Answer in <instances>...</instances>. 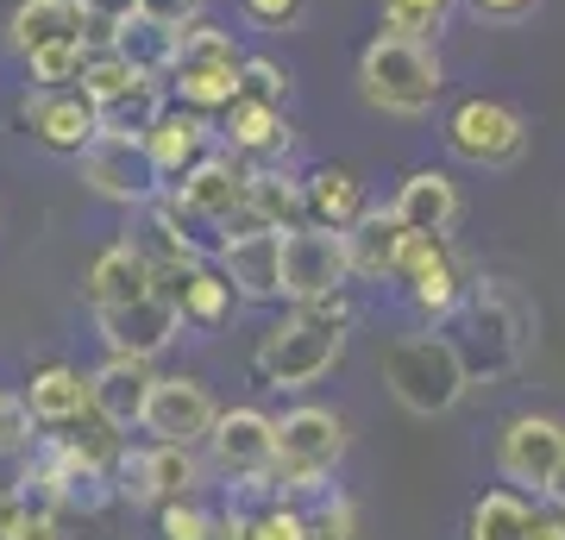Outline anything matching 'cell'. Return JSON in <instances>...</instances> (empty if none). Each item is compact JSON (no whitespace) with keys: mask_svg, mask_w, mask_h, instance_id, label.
<instances>
[{"mask_svg":"<svg viewBox=\"0 0 565 540\" xmlns=\"http://www.w3.org/2000/svg\"><path fill=\"white\" fill-rule=\"evenodd\" d=\"M452 320H459V340L452 346L465 352L471 383L509 378V371L527 359V346H534V308H527V296L509 277H478L465 289Z\"/></svg>","mask_w":565,"mask_h":540,"instance_id":"1","label":"cell"},{"mask_svg":"<svg viewBox=\"0 0 565 540\" xmlns=\"http://www.w3.org/2000/svg\"><path fill=\"white\" fill-rule=\"evenodd\" d=\"M359 95L377 107V114H396V120H422L434 114L446 95V63L434 44H415V39H377L359 51Z\"/></svg>","mask_w":565,"mask_h":540,"instance_id":"2","label":"cell"},{"mask_svg":"<svg viewBox=\"0 0 565 540\" xmlns=\"http://www.w3.org/2000/svg\"><path fill=\"white\" fill-rule=\"evenodd\" d=\"M384 383L408 415L434 421L465 402L471 371H465V352L452 346V333H408V340H396L384 352Z\"/></svg>","mask_w":565,"mask_h":540,"instance_id":"3","label":"cell"},{"mask_svg":"<svg viewBox=\"0 0 565 540\" xmlns=\"http://www.w3.org/2000/svg\"><path fill=\"white\" fill-rule=\"evenodd\" d=\"M345 459V415L340 409H321V402H302L277 421V497H308V490H327L333 465Z\"/></svg>","mask_w":565,"mask_h":540,"instance_id":"4","label":"cell"},{"mask_svg":"<svg viewBox=\"0 0 565 540\" xmlns=\"http://www.w3.org/2000/svg\"><path fill=\"white\" fill-rule=\"evenodd\" d=\"M345 352V327L333 320H315V315H282L270 333L258 340L252 352V371H258L270 390H308V383H321Z\"/></svg>","mask_w":565,"mask_h":540,"instance_id":"5","label":"cell"},{"mask_svg":"<svg viewBox=\"0 0 565 540\" xmlns=\"http://www.w3.org/2000/svg\"><path fill=\"white\" fill-rule=\"evenodd\" d=\"M25 502H51V509H102L114 502V472H107L82 441H32V459H25Z\"/></svg>","mask_w":565,"mask_h":540,"instance_id":"6","label":"cell"},{"mask_svg":"<svg viewBox=\"0 0 565 540\" xmlns=\"http://www.w3.org/2000/svg\"><path fill=\"white\" fill-rule=\"evenodd\" d=\"M446 151L471 170H509V163H522L527 151V120L522 107H509V100H490V95H465L440 126Z\"/></svg>","mask_w":565,"mask_h":540,"instance_id":"7","label":"cell"},{"mask_svg":"<svg viewBox=\"0 0 565 540\" xmlns=\"http://www.w3.org/2000/svg\"><path fill=\"white\" fill-rule=\"evenodd\" d=\"M207 465L221 472V478H233L239 490H277V421L264 415V409H252V402H239V409H221L214 415V434H207Z\"/></svg>","mask_w":565,"mask_h":540,"instance_id":"8","label":"cell"},{"mask_svg":"<svg viewBox=\"0 0 565 540\" xmlns=\"http://www.w3.org/2000/svg\"><path fill=\"white\" fill-rule=\"evenodd\" d=\"M202 478L207 472L195 459V446H170V441H151L139 453L114 459V497H126L132 509H163L177 497H195Z\"/></svg>","mask_w":565,"mask_h":540,"instance_id":"9","label":"cell"},{"mask_svg":"<svg viewBox=\"0 0 565 540\" xmlns=\"http://www.w3.org/2000/svg\"><path fill=\"white\" fill-rule=\"evenodd\" d=\"M352 283V258H345V233L321 221H296L282 226V296L308 301L327 296V289H345Z\"/></svg>","mask_w":565,"mask_h":540,"instance_id":"10","label":"cell"},{"mask_svg":"<svg viewBox=\"0 0 565 540\" xmlns=\"http://www.w3.org/2000/svg\"><path fill=\"white\" fill-rule=\"evenodd\" d=\"M76 170L95 195L120 201V208H145V201L163 189V177L151 170V158H145V145L126 139V133H95V139L76 151Z\"/></svg>","mask_w":565,"mask_h":540,"instance_id":"11","label":"cell"},{"mask_svg":"<svg viewBox=\"0 0 565 540\" xmlns=\"http://www.w3.org/2000/svg\"><path fill=\"white\" fill-rule=\"evenodd\" d=\"M214 415H221V402L207 390L202 378H189V371H170V378L151 383V396H145V434L151 441H170V446H202L214 434Z\"/></svg>","mask_w":565,"mask_h":540,"instance_id":"12","label":"cell"},{"mask_svg":"<svg viewBox=\"0 0 565 540\" xmlns=\"http://www.w3.org/2000/svg\"><path fill=\"white\" fill-rule=\"evenodd\" d=\"M559 459H565V421L559 415L503 421V434H497V472H503L509 490H534L541 497L546 478L559 472Z\"/></svg>","mask_w":565,"mask_h":540,"instance_id":"13","label":"cell"},{"mask_svg":"<svg viewBox=\"0 0 565 540\" xmlns=\"http://www.w3.org/2000/svg\"><path fill=\"white\" fill-rule=\"evenodd\" d=\"M95 333H102L107 352L120 359H158L163 346H177L182 333V308L170 296H132V301H114V308H95Z\"/></svg>","mask_w":565,"mask_h":540,"instance_id":"14","label":"cell"},{"mask_svg":"<svg viewBox=\"0 0 565 540\" xmlns=\"http://www.w3.org/2000/svg\"><path fill=\"white\" fill-rule=\"evenodd\" d=\"M245 195H252V170L239 163V151H202L177 177V201L195 221L214 226V233H221V221H233L245 208Z\"/></svg>","mask_w":565,"mask_h":540,"instance_id":"15","label":"cell"},{"mask_svg":"<svg viewBox=\"0 0 565 540\" xmlns=\"http://www.w3.org/2000/svg\"><path fill=\"white\" fill-rule=\"evenodd\" d=\"M20 126L39 145L76 158L82 145L102 133V107L82 95V88H32V95H20Z\"/></svg>","mask_w":565,"mask_h":540,"instance_id":"16","label":"cell"},{"mask_svg":"<svg viewBox=\"0 0 565 540\" xmlns=\"http://www.w3.org/2000/svg\"><path fill=\"white\" fill-rule=\"evenodd\" d=\"M221 271L239 301H282V233H239L221 240Z\"/></svg>","mask_w":565,"mask_h":540,"instance_id":"17","label":"cell"},{"mask_svg":"<svg viewBox=\"0 0 565 540\" xmlns=\"http://www.w3.org/2000/svg\"><path fill=\"white\" fill-rule=\"evenodd\" d=\"M390 214H396L408 233H452L459 214H465V195L446 170H408V177L396 182V195H390Z\"/></svg>","mask_w":565,"mask_h":540,"instance_id":"18","label":"cell"},{"mask_svg":"<svg viewBox=\"0 0 565 540\" xmlns=\"http://www.w3.org/2000/svg\"><path fill=\"white\" fill-rule=\"evenodd\" d=\"M151 383H158L151 359H120V352H107L102 371H88V390H95V415H102L107 427L132 434V427L145 421V396H151Z\"/></svg>","mask_w":565,"mask_h":540,"instance_id":"19","label":"cell"},{"mask_svg":"<svg viewBox=\"0 0 565 540\" xmlns=\"http://www.w3.org/2000/svg\"><path fill=\"white\" fill-rule=\"evenodd\" d=\"M70 39H95V25L82 13V0H20L7 20V44L32 57L44 44H70Z\"/></svg>","mask_w":565,"mask_h":540,"instance_id":"20","label":"cell"},{"mask_svg":"<svg viewBox=\"0 0 565 540\" xmlns=\"http://www.w3.org/2000/svg\"><path fill=\"white\" fill-rule=\"evenodd\" d=\"M207 139H214V133H207V120L195 114V107H182V100H177V107H163L158 120L139 133L145 158H151V170H158V177H182V170L207 151Z\"/></svg>","mask_w":565,"mask_h":540,"instance_id":"21","label":"cell"},{"mask_svg":"<svg viewBox=\"0 0 565 540\" xmlns=\"http://www.w3.org/2000/svg\"><path fill=\"white\" fill-rule=\"evenodd\" d=\"M88 301L95 308H114V301H132V296H151V258H145L139 240H114L95 252L88 277H82Z\"/></svg>","mask_w":565,"mask_h":540,"instance_id":"22","label":"cell"},{"mask_svg":"<svg viewBox=\"0 0 565 540\" xmlns=\"http://www.w3.org/2000/svg\"><path fill=\"white\" fill-rule=\"evenodd\" d=\"M302 208H308V221H321V226H352L371 208V195H364V182L359 170H345V163H321V170H308L302 177Z\"/></svg>","mask_w":565,"mask_h":540,"instance_id":"23","label":"cell"},{"mask_svg":"<svg viewBox=\"0 0 565 540\" xmlns=\"http://www.w3.org/2000/svg\"><path fill=\"white\" fill-rule=\"evenodd\" d=\"M226 151L239 158H270V151H289V120H282L277 100H258V95H239L226 107Z\"/></svg>","mask_w":565,"mask_h":540,"instance_id":"24","label":"cell"},{"mask_svg":"<svg viewBox=\"0 0 565 540\" xmlns=\"http://www.w3.org/2000/svg\"><path fill=\"white\" fill-rule=\"evenodd\" d=\"M408 226L390 214V201L377 208H364L359 221L345 226V258H352V277H390V264H396V245H403Z\"/></svg>","mask_w":565,"mask_h":540,"instance_id":"25","label":"cell"},{"mask_svg":"<svg viewBox=\"0 0 565 540\" xmlns=\"http://www.w3.org/2000/svg\"><path fill=\"white\" fill-rule=\"evenodd\" d=\"M25 402H32V415L51 421V427L95 415V390H88V371H76V364H39V371H32V390H25Z\"/></svg>","mask_w":565,"mask_h":540,"instance_id":"26","label":"cell"},{"mask_svg":"<svg viewBox=\"0 0 565 540\" xmlns=\"http://www.w3.org/2000/svg\"><path fill=\"white\" fill-rule=\"evenodd\" d=\"M163 88H170L182 107H195V114H226V107L245 95L239 63H214V70H170Z\"/></svg>","mask_w":565,"mask_h":540,"instance_id":"27","label":"cell"},{"mask_svg":"<svg viewBox=\"0 0 565 540\" xmlns=\"http://www.w3.org/2000/svg\"><path fill=\"white\" fill-rule=\"evenodd\" d=\"M527 497L522 490H484V497L465 509V540H522L527 534Z\"/></svg>","mask_w":565,"mask_h":540,"instance_id":"28","label":"cell"},{"mask_svg":"<svg viewBox=\"0 0 565 540\" xmlns=\"http://www.w3.org/2000/svg\"><path fill=\"white\" fill-rule=\"evenodd\" d=\"M107 44H114V51H120L139 76H170V63H177V32H170V25H158V20H145V13L132 25H120Z\"/></svg>","mask_w":565,"mask_h":540,"instance_id":"29","label":"cell"},{"mask_svg":"<svg viewBox=\"0 0 565 540\" xmlns=\"http://www.w3.org/2000/svg\"><path fill=\"white\" fill-rule=\"evenodd\" d=\"M233 283H226V271H207V264H195V277L182 283V296H177V308H182V327H221L226 315H233Z\"/></svg>","mask_w":565,"mask_h":540,"instance_id":"30","label":"cell"},{"mask_svg":"<svg viewBox=\"0 0 565 540\" xmlns=\"http://www.w3.org/2000/svg\"><path fill=\"white\" fill-rule=\"evenodd\" d=\"M158 114H163V76H145V82H132L120 100H107V107H102V133H126V139H139Z\"/></svg>","mask_w":565,"mask_h":540,"instance_id":"31","label":"cell"},{"mask_svg":"<svg viewBox=\"0 0 565 540\" xmlns=\"http://www.w3.org/2000/svg\"><path fill=\"white\" fill-rule=\"evenodd\" d=\"M446 264H459V252L446 245V233H403V245H396V264H390V283L415 289L422 277H434V271H446Z\"/></svg>","mask_w":565,"mask_h":540,"instance_id":"32","label":"cell"},{"mask_svg":"<svg viewBox=\"0 0 565 540\" xmlns=\"http://www.w3.org/2000/svg\"><path fill=\"white\" fill-rule=\"evenodd\" d=\"M446 13H452V0H384V32L390 39L434 44L446 32Z\"/></svg>","mask_w":565,"mask_h":540,"instance_id":"33","label":"cell"},{"mask_svg":"<svg viewBox=\"0 0 565 540\" xmlns=\"http://www.w3.org/2000/svg\"><path fill=\"white\" fill-rule=\"evenodd\" d=\"M132 82H145L139 70H132V63L120 57V51H114V44H102V51H95V57L82 63V76H76V88L88 100H95V107H107V100H120L126 88H132Z\"/></svg>","mask_w":565,"mask_h":540,"instance_id":"34","label":"cell"},{"mask_svg":"<svg viewBox=\"0 0 565 540\" xmlns=\"http://www.w3.org/2000/svg\"><path fill=\"white\" fill-rule=\"evenodd\" d=\"M88 57H95V39H70V44H44V51H32L25 70H32L39 88H76V76H82V63Z\"/></svg>","mask_w":565,"mask_h":540,"instance_id":"35","label":"cell"},{"mask_svg":"<svg viewBox=\"0 0 565 540\" xmlns=\"http://www.w3.org/2000/svg\"><path fill=\"white\" fill-rule=\"evenodd\" d=\"M308 516V540H359V502L345 497V490H321Z\"/></svg>","mask_w":565,"mask_h":540,"instance_id":"36","label":"cell"},{"mask_svg":"<svg viewBox=\"0 0 565 540\" xmlns=\"http://www.w3.org/2000/svg\"><path fill=\"white\" fill-rule=\"evenodd\" d=\"M32 402L25 396H13V390H0V459H13V453H32Z\"/></svg>","mask_w":565,"mask_h":540,"instance_id":"37","label":"cell"},{"mask_svg":"<svg viewBox=\"0 0 565 540\" xmlns=\"http://www.w3.org/2000/svg\"><path fill=\"white\" fill-rule=\"evenodd\" d=\"M158 534L163 540H214V516L195 509L189 497H177V502H163L158 509Z\"/></svg>","mask_w":565,"mask_h":540,"instance_id":"38","label":"cell"},{"mask_svg":"<svg viewBox=\"0 0 565 540\" xmlns=\"http://www.w3.org/2000/svg\"><path fill=\"white\" fill-rule=\"evenodd\" d=\"M239 82H245V95H258V100H277V107L289 100V70L277 57H245Z\"/></svg>","mask_w":565,"mask_h":540,"instance_id":"39","label":"cell"},{"mask_svg":"<svg viewBox=\"0 0 565 540\" xmlns=\"http://www.w3.org/2000/svg\"><path fill=\"white\" fill-rule=\"evenodd\" d=\"M239 13L258 25V32H296L302 13H308V0H239Z\"/></svg>","mask_w":565,"mask_h":540,"instance_id":"40","label":"cell"},{"mask_svg":"<svg viewBox=\"0 0 565 540\" xmlns=\"http://www.w3.org/2000/svg\"><path fill=\"white\" fill-rule=\"evenodd\" d=\"M82 13H88V25H95V39H114L120 25L139 20V0H82Z\"/></svg>","mask_w":565,"mask_h":540,"instance_id":"41","label":"cell"},{"mask_svg":"<svg viewBox=\"0 0 565 540\" xmlns=\"http://www.w3.org/2000/svg\"><path fill=\"white\" fill-rule=\"evenodd\" d=\"M13 540H70L63 534V516L51 509V502H25L20 528H13Z\"/></svg>","mask_w":565,"mask_h":540,"instance_id":"42","label":"cell"},{"mask_svg":"<svg viewBox=\"0 0 565 540\" xmlns=\"http://www.w3.org/2000/svg\"><path fill=\"white\" fill-rule=\"evenodd\" d=\"M139 13L158 20V25H170V32H182V25L202 20V0H139Z\"/></svg>","mask_w":565,"mask_h":540,"instance_id":"43","label":"cell"},{"mask_svg":"<svg viewBox=\"0 0 565 540\" xmlns=\"http://www.w3.org/2000/svg\"><path fill=\"white\" fill-rule=\"evenodd\" d=\"M465 7H471L478 20H490V25H522L541 0H465Z\"/></svg>","mask_w":565,"mask_h":540,"instance_id":"44","label":"cell"},{"mask_svg":"<svg viewBox=\"0 0 565 540\" xmlns=\"http://www.w3.org/2000/svg\"><path fill=\"white\" fill-rule=\"evenodd\" d=\"M522 540H565V516L553 509V502H546V509H534V516H527V534H522Z\"/></svg>","mask_w":565,"mask_h":540,"instance_id":"45","label":"cell"},{"mask_svg":"<svg viewBox=\"0 0 565 540\" xmlns=\"http://www.w3.org/2000/svg\"><path fill=\"white\" fill-rule=\"evenodd\" d=\"M20 516H25V497H20V490H7V484H0V540H13Z\"/></svg>","mask_w":565,"mask_h":540,"instance_id":"46","label":"cell"},{"mask_svg":"<svg viewBox=\"0 0 565 540\" xmlns=\"http://www.w3.org/2000/svg\"><path fill=\"white\" fill-rule=\"evenodd\" d=\"M546 502H553V509H559L565 516V459H559V472H553V478H546V490H541Z\"/></svg>","mask_w":565,"mask_h":540,"instance_id":"47","label":"cell"}]
</instances>
